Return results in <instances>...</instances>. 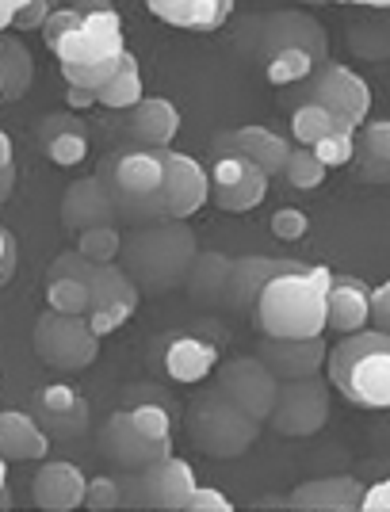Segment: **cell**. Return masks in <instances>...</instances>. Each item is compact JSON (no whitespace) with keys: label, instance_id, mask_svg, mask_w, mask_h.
Masks as SVG:
<instances>
[{"label":"cell","instance_id":"cell-1","mask_svg":"<svg viewBox=\"0 0 390 512\" xmlns=\"http://www.w3.org/2000/svg\"><path fill=\"white\" fill-rule=\"evenodd\" d=\"M234 50L260 69L272 88H295L310 81L329 62V35L310 12L299 8H272L249 12L238 20Z\"/></svg>","mask_w":390,"mask_h":512},{"label":"cell","instance_id":"cell-2","mask_svg":"<svg viewBox=\"0 0 390 512\" xmlns=\"http://www.w3.org/2000/svg\"><path fill=\"white\" fill-rule=\"evenodd\" d=\"M169 153L157 146L123 142L96 165L111 207L123 226H150L169 218Z\"/></svg>","mask_w":390,"mask_h":512},{"label":"cell","instance_id":"cell-3","mask_svg":"<svg viewBox=\"0 0 390 512\" xmlns=\"http://www.w3.org/2000/svg\"><path fill=\"white\" fill-rule=\"evenodd\" d=\"M199 249V237L188 222H150V226H130L123 234V256L119 264L127 268V276L138 283V291L146 299L173 295L176 287L188 283Z\"/></svg>","mask_w":390,"mask_h":512},{"label":"cell","instance_id":"cell-4","mask_svg":"<svg viewBox=\"0 0 390 512\" xmlns=\"http://www.w3.org/2000/svg\"><path fill=\"white\" fill-rule=\"evenodd\" d=\"M333 272L322 264H299L295 272L276 276L253 306V329L260 337H325Z\"/></svg>","mask_w":390,"mask_h":512},{"label":"cell","instance_id":"cell-5","mask_svg":"<svg viewBox=\"0 0 390 512\" xmlns=\"http://www.w3.org/2000/svg\"><path fill=\"white\" fill-rule=\"evenodd\" d=\"M43 43L58 58V69H96L127 54L123 20L111 4L54 8V16L43 27Z\"/></svg>","mask_w":390,"mask_h":512},{"label":"cell","instance_id":"cell-6","mask_svg":"<svg viewBox=\"0 0 390 512\" xmlns=\"http://www.w3.org/2000/svg\"><path fill=\"white\" fill-rule=\"evenodd\" d=\"M329 386L360 409H390V333L360 329L329 352Z\"/></svg>","mask_w":390,"mask_h":512},{"label":"cell","instance_id":"cell-7","mask_svg":"<svg viewBox=\"0 0 390 512\" xmlns=\"http://www.w3.org/2000/svg\"><path fill=\"white\" fill-rule=\"evenodd\" d=\"M173 425V409L123 406L104 421L100 436H96V451L115 470H146L173 455Z\"/></svg>","mask_w":390,"mask_h":512},{"label":"cell","instance_id":"cell-8","mask_svg":"<svg viewBox=\"0 0 390 512\" xmlns=\"http://www.w3.org/2000/svg\"><path fill=\"white\" fill-rule=\"evenodd\" d=\"M260 421L249 417L245 409L222 390V386H207L199 390L188 406V436L203 455L211 459H238L260 440Z\"/></svg>","mask_w":390,"mask_h":512},{"label":"cell","instance_id":"cell-9","mask_svg":"<svg viewBox=\"0 0 390 512\" xmlns=\"http://www.w3.org/2000/svg\"><path fill=\"white\" fill-rule=\"evenodd\" d=\"M283 104L287 111L299 104H318L325 111H333L337 119H345L352 130H360L368 123V111H371V88L360 73H352L345 62H329L310 77L303 85L295 88H283Z\"/></svg>","mask_w":390,"mask_h":512},{"label":"cell","instance_id":"cell-10","mask_svg":"<svg viewBox=\"0 0 390 512\" xmlns=\"http://www.w3.org/2000/svg\"><path fill=\"white\" fill-rule=\"evenodd\" d=\"M31 344H35V356L50 371H62V375H77V371L92 367L100 356V333L92 329V321L58 314V310L39 314Z\"/></svg>","mask_w":390,"mask_h":512},{"label":"cell","instance_id":"cell-11","mask_svg":"<svg viewBox=\"0 0 390 512\" xmlns=\"http://www.w3.org/2000/svg\"><path fill=\"white\" fill-rule=\"evenodd\" d=\"M218 341L195 333V329H173L161 333L150 348V367L165 383L195 386L218 371Z\"/></svg>","mask_w":390,"mask_h":512},{"label":"cell","instance_id":"cell-12","mask_svg":"<svg viewBox=\"0 0 390 512\" xmlns=\"http://www.w3.org/2000/svg\"><path fill=\"white\" fill-rule=\"evenodd\" d=\"M272 432L287 440H310L329 425V383L322 375L310 379H287L280 383V398L268 417Z\"/></svg>","mask_w":390,"mask_h":512},{"label":"cell","instance_id":"cell-13","mask_svg":"<svg viewBox=\"0 0 390 512\" xmlns=\"http://www.w3.org/2000/svg\"><path fill=\"white\" fill-rule=\"evenodd\" d=\"M207 180H211V203L226 214H245L264 203L268 195V172L257 161L241 157V153H218L207 165Z\"/></svg>","mask_w":390,"mask_h":512},{"label":"cell","instance_id":"cell-14","mask_svg":"<svg viewBox=\"0 0 390 512\" xmlns=\"http://www.w3.org/2000/svg\"><path fill=\"white\" fill-rule=\"evenodd\" d=\"M142 291L138 283L127 276L123 264H100L96 279H92V306H88V321L100 337L119 333L134 314H138Z\"/></svg>","mask_w":390,"mask_h":512},{"label":"cell","instance_id":"cell-15","mask_svg":"<svg viewBox=\"0 0 390 512\" xmlns=\"http://www.w3.org/2000/svg\"><path fill=\"white\" fill-rule=\"evenodd\" d=\"M234 402H238L249 417H257L260 425H268L276 398H280V379L257 360V356H238V360H226L218 367L215 379Z\"/></svg>","mask_w":390,"mask_h":512},{"label":"cell","instance_id":"cell-16","mask_svg":"<svg viewBox=\"0 0 390 512\" xmlns=\"http://www.w3.org/2000/svg\"><path fill=\"white\" fill-rule=\"evenodd\" d=\"M303 260H287V256H234L230 264V279L222 291V310L230 314H253L260 291L283 272H295Z\"/></svg>","mask_w":390,"mask_h":512},{"label":"cell","instance_id":"cell-17","mask_svg":"<svg viewBox=\"0 0 390 512\" xmlns=\"http://www.w3.org/2000/svg\"><path fill=\"white\" fill-rule=\"evenodd\" d=\"M253 356L280 383H287V379L322 375L325 360H329V348H325V337H260Z\"/></svg>","mask_w":390,"mask_h":512},{"label":"cell","instance_id":"cell-18","mask_svg":"<svg viewBox=\"0 0 390 512\" xmlns=\"http://www.w3.org/2000/svg\"><path fill=\"white\" fill-rule=\"evenodd\" d=\"M31 417L46 428L50 440H77L88 432V398L73 386H43L31 394Z\"/></svg>","mask_w":390,"mask_h":512},{"label":"cell","instance_id":"cell-19","mask_svg":"<svg viewBox=\"0 0 390 512\" xmlns=\"http://www.w3.org/2000/svg\"><path fill=\"white\" fill-rule=\"evenodd\" d=\"M291 150H295V142L268 127L218 130L215 138H211V157H218V153H241V157L257 161L268 176H283V165H287Z\"/></svg>","mask_w":390,"mask_h":512},{"label":"cell","instance_id":"cell-20","mask_svg":"<svg viewBox=\"0 0 390 512\" xmlns=\"http://www.w3.org/2000/svg\"><path fill=\"white\" fill-rule=\"evenodd\" d=\"M368 486L360 474H329V478H310L303 486L287 493V509L295 512H360L364 509Z\"/></svg>","mask_w":390,"mask_h":512},{"label":"cell","instance_id":"cell-21","mask_svg":"<svg viewBox=\"0 0 390 512\" xmlns=\"http://www.w3.org/2000/svg\"><path fill=\"white\" fill-rule=\"evenodd\" d=\"M85 493H88L85 470L65 463V459H50L31 478V501L43 512L85 509Z\"/></svg>","mask_w":390,"mask_h":512},{"label":"cell","instance_id":"cell-22","mask_svg":"<svg viewBox=\"0 0 390 512\" xmlns=\"http://www.w3.org/2000/svg\"><path fill=\"white\" fill-rule=\"evenodd\" d=\"M119 222V214L111 207L108 192H104V184L96 180V172L85 176V180H73L62 195V226L69 234H85L92 226H115ZM123 226V222H119Z\"/></svg>","mask_w":390,"mask_h":512},{"label":"cell","instance_id":"cell-23","mask_svg":"<svg viewBox=\"0 0 390 512\" xmlns=\"http://www.w3.org/2000/svg\"><path fill=\"white\" fill-rule=\"evenodd\" d=\"M35 142L46 161H54L58 169H77L88 157V127L69 111L43 115L35 127Z\"/></svg>","mask_w":390,"mask_h":512},{"label":"cell","instance_id":"cell-24","mask_svg":"<svg viewBox=\"0 0 390 512\" xmlns=\"http://www.w3.org/2000/svg\"><path fill=\"white\" fill-rule=\"evenodd\" d=\"M195 490L192 463L184 459H161L153 467L142 470V493H146V509H165V512H184L188 497Z\"/></svg>","mask_w":390,"mask_h":512},{"label":"cell","instance_id":"cell-25","mask_svg":"<svg viewBox=\"0 0 390 512\" xmlns=\"http://www.w3.org/2000/svg\"><path fill=\"white\" fill-rule=\"evenodd\" d=\"M325 310H329V318H325L329 333L352 337L360 329H371V287L356 276H333Z\"/></svg>","mask_w":390,"mask_h":512},{"label":"cell","instance_id":"cell-26","mask_svg":"<svg viewBox=\"0 0 390 512\" xmlns=\"http://www.w3.org/2000/svg\"><path fill=\"white\" fill-rule=\"evenodd\" d=\"M0 455H4V463H43L50 455V436L31 417V409L0 413Z\"/></svg>","mask_w":390,"mask_h":512},{"label":"cell","instance_id":"cell-27","mask_svg":"<svg viewBox=\"0 0 390 512\" xmlns=\"http://www.w3.org/2000/svg\"><path fill=\"white\" fill-rule=\"evenodd\" d=\"M176 134H180V111L165 96H146L134 111H127V142L173 150Z\"/></svg>","mask_w":390,"mask_h":512},{"label":"cell","instance_id":"cell-28","mask_svg":"<svg viewBox=\"0 0 390 512\" xmlns=\"http://www.w3.org/2000/svg\"><path fill=\"white\" fill-rule=\"evenodd\" d=\"M207 199H211L207 169L188 153H169V218L188 222Z\"/></svg>","mask_w":390,"mask_h":512},{"label":"cell","instance_id":"cell-29","mask_svg":"<svg viewBox=\"0 0 390 512\" xmlns=\"http://www.w3.org/2000/svg\"><path fill=\"white\" fill-rule=\"evenodd\" d=\"M146 12L157 16L161 23H169V27L207 35V31H218L234 16V0H150Z\"/></svg>","mask_w":390,"mask_h":512},{"label":"cell","instance_id":"cell-30","mask_svg":"<svg viewBox=\"0 0 390 512\" xmlns=\"http://www.w3.org/2000/svg\"><path fill=\"white\" fill-rule=\"evenodd\" d=\"M352 176L360 184H390V119H368L356 130Z\"/></svg>","mask_w":390,"mask_h":512},{"label":"cell","instance_id":"cell-31","mask_svg":"<svg viewBox=\"0 0 390 512\" xmlns=\"http://www.w3.org/2000/svg\"><path fill=\"white\" fill-rule=\"evenodd\" d=\"M230 264H234V256H226V253L195 256L192 272H188V283H184L188 299H192L195 306H203V310H222V291H226V279H230Z\"/></svg>","mask_w":390,"mask_h":512},{"label":"cell","instance_id":"cell-32","mask_svg":"<svg viewBox=\"0 0 390 512\" xmlns=\"http://www.w3.org/2000/svg\"><path fill=\"white\" fill-rule=\"evenodd\" d=\"M35 85V58L23 46V39L4 35L0 39V96L4 100H23Z\"/></svg>","mask_w":390,"mask_h":512},{"label":"cell","instance_id":"cell-33","mask_svg":"<svg viewBox=\"0 0 390 512\" xmlns=\"http://www.w3.org/2000/svg\"><path fill=\"white\" fill-rule=\"evenodd\" d=\"M287 119H291V142H295V146H306V150H314L318 142L333 138V134H356L345 119H337L333 111H325V107H318V104L291 107Z\"/></svg>","mask_w":390,"mask_h":512},{"label":"cell","instance_id":"cell-34","mask_svg":"<svg viewBox=\"0 0 390 512\" xmlns=\"http://www.w3.org/2000/svg\"><path fill=\"white\" fill-rule=\"evenodd\" d=\"M348 50L364 62H387L390 58V8L375 20H360L348 27Z\"/></svg>","mask_w":390,"mask_h":512},{"label":"cell","instance_id":"cell-35","mask_svg":"<svg viewBox=\"0 0 390 512\" xmlns=\"http://www.w3.org/2000/svg\"><path fill=\"white\" fill-rule=\"evenodd\" d=\"M43 291H46V310L73 314V318H88L92 283H85V279H69V276H46Z\"/></svg>","mask_w":390,"mask_h":512},{"label":"cell","instance_id":"cell-36","mask_svg":"<svg viewBox=\"0 0 390 512\" xmlns=\"http://www.w3.org/2000/svg\"><path fill=\"white\" fill-rule=\"evenodd\" d=\"M142 100H146V96H142V73H138V58H134V54H127V62H123V69H119V77H115L108 88H100V92H96V104L108 107V111H134Z\"/></svg>","mask_w":390,"mask_h":512},{"label":"cell","instance_id":"cell-37","mask_svg":"<svg viewBox=\"0 0 390 512\" xmlns=\"http://www.w3.org/2000/svg\"><path fill=\"white\" fill-rule=\"evenodd\" d=\"M54 16V4L50 0H4L0 4V23L8 31H43L46 20Z\"/></svg>","mask_w":390,"mask_h":512},{"label":"cell","instance_id":"cell-38","mask_svg":"<svg viewBox=\"0 0 390 512\" xmlns=\"http://www.w3.org/2000/svg\"><path fill=\"white\" fill-rule=\"evenodd\" d=\"M77 249L92 260V264H119L123 256V230L115 226H92L85 234H77Z\"/></svg>","mask_w":390,"mask_h":512},{"label":"cell","instance_id":"cell-39","mask_svg":"<svg viewBox=\"0 0 390 512\" xmlns=\"http://www.w3.org/2000/svg\"><path fill=\"white\" fill-rule=\"evenodd\" d=\"M325 165L314 157V150H306V146H295L291 157H287V165H283V180L295 188V192H314V188H322L325 184Z\"/></svg>","mask_w":390,"mask_h":512},{"label":"cell","instance_id":"cell-40","mask_svg":"<svg viewBox=\"0 0 390 512\" xmlns=\"http://www.w3.org/2000/svg\"><path fill=\"white\" fill-rule=\"evenodd\" d=\"M85 509H92V512L123 509V490H119L115 474H100V478H88Z\"/></svg>","mask_w":390,"mask_h":512},{"label":"cell","instance_id":"cell-41","mask_svg":"<svg viewBox=\"0 0 390 512\" xmlns=\"http://www.w3.org/2000/svg\"><path fill=\"white\" fill-rule=\"evenodd\" d=\"M314 157L322 161L325 169H345L352 165V157H356V134H333V138H325L314 146Z\"/></svg>","mask_w":390,"mask_h":512},{"label":"cell","instance_id":"cell-42","mask_svg":"<svg viewBox=\"0 0 390 512\" xmlns=\"http://www.w3.org/2000/svg\"><path fill=\"white\" fill-rule=\"evenodd\" d=\"M96 268H100V264H92L81 249H69V253H58L50 264H46V276H69V279H85V283H92V279H96Z\"/></svg>","mask_w":390,"mask_h":512},{"label":"cell","instance_id":"cell-43","mask_svg":"<svg viewBox=\"0 0 390 512\" xmlns=\"http://www.w3.org/2000/svg\"><path fill=\"white\" fill-rule=\"evenodd\" d=\"M123 406H165V409H180L173 402V394L165 390V386H157V383H134L123 390Z\"/></svg>","mask_w":390,"mask_h":512},{"label":"cell","instance_id":"cell-44","mask_svg":"<svg viewBox=\"0 0 390 512\" xmlns=\"http://www.w3.org/2000/svg\"><path fill=\"white\" fill-rule=\"evenodd\" d=\"M306 230H310V218H306L299 207H280L272 214V234L280 241H303Z\"/></svg>","mask_w":390,"mask_h":512},{"label":"cell","instance_id":"cell-45","mask_svg":"<svg viewBox=\"0 0 390 512\" xmlns=\"http://www.w3.org/2000/svg\"><path fill=\"white\" fill-rule=\"evenodd\" d=\"M115 482H119V490H123V509H146L142 470H115Z\"/></svg>","mask_w":390,"mask_h":512},{"label":"cell","instance_id":"cell-46","mask_svg":"<svg viewBox=\"0 0 390 512\" xmlns=\"http://www.w3.org/2000/svg\"><path fill=\"white\" fill-rule=\"evenodd\" d=\"M184 512H234V501H226V493L195 486L192 497H188V505H184Z\"/></svg>","mask_w":390,"mask_h":512},{"label":"cell","instance_id":"cell-47","mask_svg":"<svg viewBox=\"0 0 390 512\" xmlns=\"http://www.w3.org/2000/svg\"><path fill=\"white\" fill-rule=\"evenodd\" d=\"M16 192V157H12V138L0 134V199H12Z\"/></svg>","mask_w":390,"mask_h":512},{"label":"cell","instance_id":"cell-48","mask_svg":"<svg viewBox=\"0 0 390 512\" xmlns=\"http://www.w3.org/2000/svg\"><path fill=\"white\" fill-rule=\"evenodd\" d=\"M16 264H20V241L12 230H0V283H12Z\"/></svg>","mask_w":390,"mask_h":512},{"label":"cell","instance_id":"cell-49","mask_svg":"<svg viewBox=\"0 0 390 512\" xmlns=\"http://www.w3.org/2000/svg\"><path fill=\"white\" fill-rule=\"evenodd\" d=\"M371 329L390 333V279L371 291Z\"/></svg>","mask_w":390,"mask_h":512},{"label":"cell","instance_id":"cell-50","mask_svg":"<svg viewBox=\"0 0 390 512\" xmlns=\"http://www.w3.org/2000/svg\"><path fill=\"white\" fill-rule=\"evenodd\" d=\"M360 512H390V474L383 478V482L368 486V493H364V509Z\"/></svg>","mask_w":390,"mask_h":512},{"label":"cell","instance_id":"cell-51","mask_svg":"<svg viewBox=\"0 0 390 512\" xmlns=\"http://www.w3.org/2000/svg\"><path fill=\"white\" fill-rule=\"evenodd\" d=\"M371 444L379 448L383 459H390V409H383V413H379V421L371 425Z\"/></svg>","mask_w":390,"mask_h":512},{"label":"cell","instance_id":"cell-52","mask_svg":"<svg viewBox=\"0 0 390 512\" xmlns=\"http://www.w3.org/2000/svg\"><path fill=\"white\" fill-rule=\"evenodd\" d=\"M65 104L73 107V111H88V107H100L92 92H85V88H73V85H65Z\"/></svg>","mask_w":390,"mask_h":512}]
</instances>
